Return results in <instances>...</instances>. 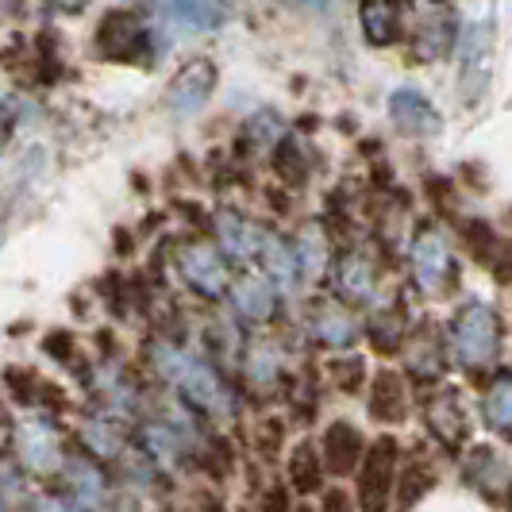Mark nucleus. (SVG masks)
<instances>
[{
    "instance_id": "6e6552de",
    "label": "nucleus",
    "mask_w": 512,
    "mask_h": 512,
    "mask_svg": "<svg viewBox=\"0 0 512 512\" xmlns=\"http://www.w3.org/2000/svg\"><path fill=\"white\" fill-rule=\"evenodd\" d=\"M266 512H289V489L274 486L266 493Z\"/></svg>"
},
{
    "instance_id": "0eeeda50",
    "label": "nucleus",
    "mask_w": 512,
    "mask_h": 512,
    "mask_svg": "<svg viewBox=\"0 0 512 512\" xmlns=\"http://www.w3.org/2000/svg\"><path fill=\"white\" fill-rule=\"evenodd\" d=\"M51 359H74V335L70 332H51V339L43 343Z\"/></svg>"
},
{
    "instance_id": "f03ea898",
    "label": "nucleus",
    "mask_w": 512,
    "mask_h": 512,
    "mask_svg": "<svg viewBox=\"0 0 512 512\" xmlns=\"http://www.w3.org/2000/svg\"><path fill=\"white\" fill-rule=\"evenodd\" d=\"M324 466L332 470L335 478H343V474H351L355 466L362 462V436L355 424H332L328 432H324Z\"/></svg>"
},
{
    "instance_id": "f257e3e1",
    "label": "nucleus",
    "mask_w": 512,
    "mask_h": 512,
    "mask_svg": "<svg viewBox=\"0 0 512 512\" xmlns=\"http://www.w3.org/2000/svg\"><path fill=\"white\" fill-rule=\"evenodd\" d=\"M393 470H397V443L385 436L378 439L359 470V505L362 512H385L393 493Z\"/></svg>"
},
{
    "instance_id": "9b49d317",
    "label": "nucleus",
    "mask_w": 512,
    "mask_h": 512,
    "mask_svg": "<svg viewBox=\"0 0 512 512\" xmlns=\"http://www.w3.org/2000/svg\"><path fill=\"white\" fill-rule=\"evenodd\" d=\"M301 512H308V509H301Z\"/></svg>"
},
{
    "instance_id": "423d86ee",
    "label": "nucleus",
    "mask_w": 512,
    "mask_h": 512,
    "mask_svg": "<svg viewBox=\"0 0 512 512\" xmlns=\"http://www.w3.org/2000/svg\"><path fill=\"white\" fill-rule=\"evenodd\" d=\"M4 385H8V393L16 397V401H35V393H39V382L27 374V370H20V366H12V370H4Z\"/></svg>"
},
{
    "instance_id": "7ed1b4c3",
    "label": "nucleus",
    "mask_w": 512,
    "mask_h": 512,
    "mask_svg": "<svg viewBox=\"0 0 512 512\" xmlns=\"http://www.w3.org/2000/svg\"><path fill=\"white\" fill-rule=\"evenodd\" d=\"M289 482H293V489H301V493H316L320 489L324 470H320V459H316L312 443H301L293 451V459H289Z\"/></svg>"
},
{
    "instance_id": "1a4fd4ad",
    "label": "nucleus",
    "mask_w": 512,
    "mask_h": 512,
    "mask_svg": "<svg viewBox=\"0 0 512 512\" xmlns=\"http://www.w3.org/2000/svg\"><path fill=\"white\" fill-rule=\"evenodd\" d=\"M324 512H347V493H343V489H328Z\"/></svg>"
},
{
    "instance_id": "9d476101",
    "label": "nucleus",
    "mask_w": 512,
    "mask_h": 512,
    "mask_svg": "<svg viewBox=\"0 0 512 512\" xmlns=\"http://www.w3.org/2000/svg\"><path fill=\"white\" fill-rule=\"evenodd\" d=\"M43 505H47L51 512H70L66 505H62V501H58V497H43Z\"/></svg>"
},
{
    "instance_id": "39448f33",
    "label": "nucleus",
    "mask_w": 512,
    "mask_h": 512,
    "mask_svg": "<svg viewBox=\"0 0 512 512\" xmlns=\"http://www.w3.org/2000/svg\"><path fill=\"white\" fill-rule=\"evenodd\" d=\"M193 77H197V66H189V70L170 85V108H178V112H193L197 104H205L212 81H201V85H197Z\"/></svg>"
},
{
    "instance_id": "20e7f679",
    "label": "nucleus",
    "mask_w": 512,
    "mask_h": 512,
    "mask_svg": "<svg viewBox=\"0 0 512 512\" xmlns=\"http://www.w3.org/2000/svg\"><path fill=\"white\" fill-rule=\"evenodd\" d=\"M20 443H24V455L27 462L35 459V466L39 470H47V466H54L58 462V447H54V432L47 428V424H27L24 436H20Z\"/></svg>"
}]
</instances>
